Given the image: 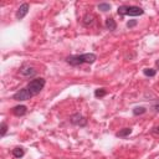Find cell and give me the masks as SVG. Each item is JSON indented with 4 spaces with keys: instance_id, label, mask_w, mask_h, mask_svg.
<instances>
[{
    "instance_id": "ac0fdd59",
    "label": "cell",
    "mask_w": 159,
    "mask_h": 159,
    "mask_svg": "<svg viewBox=\"0 0 159 159\" xmlns=\"http://www.w3.org/2000/svg\"><path fill=\"white\" fill-rule=\"evenodd\" d=\"M137 25V20H129L128 22H127V27L131 29V27H134Z\"/></svg>"
},
{
    "instance_id": "9c48e42d",
    "label": "cell",
    "mask_w": 159,
    "mask_h": 159,
    "mask_svg": "<svg viewBox=\"0 0 159 159\" xmlns=\"http://www.w3.org/2000/svg\"><path fill=\"white\" fill-rule=\"evenodd\" d=\"M105 26H106V29H107V30H109V31H114V30H116V27H117V24H116V21H114L112 18H108V19H106Z\"/></svg>"
},
{
    "instance_id": "e0dca14e",
    "label": "cell",
    "mask_w": 159,
    "mask_h": 159,
    "mask_svg": "<svg viewBox=\"0 0 159 159\" xmlns=\"http://www.w3.org/2000/svg\"><path fill=\"white\" fill-rule=\"evenodd\" d=\"M8 132V124L5 122H2V124H0V136L4 137Z\"/></svg>"
},
{
    "instance_id": "8992f818",
    "label": "cell",
    "mask_w": 159,
    "mask_h": 159,
    "mask_svg": "<svg viewBox=\"0 0 159 159\" xmlns=\"http://www.w3.org/2000/svg\"><path fill=\"white\" fill-rule=\"evenodd\" d=\"M29 9H30V6H29V4H27V3L21 4V5H20V8L18 9V11H16V19H18V20L24 19V18L27 15Z\"/></svg>"
},
{
    "instance_id": "7a4b0ae2",
    "label": "cell",
    "mask_w": 159,
    "mask_h": 159,
    "mask_svg": "<svg viewBox=\"0 0 159 159\" xmlns=\"http://www.w3.org/2000/svg\"><path fill=\"white\" fill-rule=\"evenodd\" d=\"M117 13L118 15L121 16H139V15H143L144 14V10L139 6H134V5H122L117 9Z\"/></svg>"
},
{
    "instance_id": "ba28073f",
    "label": "cell",
    "mask_w": 159,
    "mask_h": 159,
    "mask_svg": "<svg viewBox=\"0 0 159 159\" xmlns=\"http://www.w3.org/2000/svg\"><path fill=\"white\" fill-rule=\"evenodd\" d=\"M20 74L22 76H34L36 74V70L33 67V66H25L20 70Z\"/></svg>"
},
{
    "instance_id": "5b68a950",
    "label": "cell",
    "mask_w": 159,
    "mask_h": 159,
    "mask_svg": "<svg viewBox=\"0 0 159 159\" xmlns=\"http://www.w3.org/2000/svg\"><path fill=\"white\" fill-rule=\"evenodd\" d=\"M70 122L75 125H78V127H86L87 125V119L86 117H83L82 114L80 113H74L71 117H70Z\"/></svg>"
},
{
    "instance_id": "3957f363",
    "label": "cell",
    "mask_w": 159,
    "mask_h": 159,
    "mask_svg": "<svg viewBox=\"0 0 159 159\" xmlns=\"http://www.w3.org/2000/svg\"><path fill=\"white\" fill-rule=\"evenodd\" d=\"M45 83H46L45 78L38 77V78H35V80H33V81H30L26 87H27V89L30 91V93L33 94V96H36V94H39V93L44 89Z\"/></svg>"
},
{
    "instance_id": "9a60e30c",
    "label": "cell",
    "mask_w": 159,
    "mask_h": 159,
    "mask_svg": "<svg viewBox=\"0 0 159 159\" xmlns=\"http://www.w3.org/2000/svg\"><path fill=\"white\" fill-rule=\"evenodd\" d=\"M98 10L106 13V11H109L111 10V4H107V3H101L98 5Z\"/></svg>"
},
{
    "instance_id": "ffe728a7",
    "label": "cell",
    "mask_w": 159,
    "mask_h": 159,
    "mask_svg": "<svg viewBox=\"0 0 159 159\" xmlns=\"http://www.w3.org/2000/svg\"><path fill=\"white\" fill-rule=\"evenodd\" d=\"M153 109H154L155 112H159V103H158V105H155V106H153Z\"/></svg>"
},
{
    "instance_id": "277c9868",
    "label": "cell",
    "mask_w": 159,
    "mask_h": 159,
    "mask_svg": "<svg viewBox=\"0 0 159 159\" xmlns=\"http://www.w3.org/2000/svg\"><path fill=\"white\" fill-rule=\"evenodd\" d=\"M31 97H33V94L30 93V91L27 89V87H25V88H21L20 91H18L14 96H13V98L15 100V101H27V100H30Z\"/></svg>"
},
{
    "instance_id": "4fadbf2b",
    "label": "cell",
    "mask_w": 159,
    "mask_h": 159,
    "mask_svg": "<svg viewBox=\"0 0 159 159\" xmlns=\"http://www.w3.org/2000/svg\"><path fill=\"white\" fill-rule=\"evenodd\" d=\"M107 94V91L106 88H97L96 91H94V97H97V98H102L105 97Z\"/></svg>"
},
{
    "instance_id": "d6986e66",
    "label": "cell",
    "mask_w": 159,
    "mask_h": 159,
    "mask_svg": "<svg viewBox=\"0 0 159 159\" xmlns=\"http://www.w3.org/2000/svg\"><path fill=\"white\" fill-rule=\"evenodd\" d=\"M152 132H153V133H157V134H159V125H155L154 128L152 129Z\"/></svg>"
},
{
    "instance_id": "5bb4252c",
    "label": "cell",
    "mask_w": 159,
    "mask_h": 159,
    "mask_svg": "<svg viewBox=\"0 0 159 159\" xmlns=\"http://www.w3.org/2000/svg\"><path fill=\"white\" fill-rule=\"evenodd\" d=\"M147 112V108L145 107H134L133 108V114L134 116H141V114H144Z\"/></svg>"
},
{
    "instance_id": "44dd1931",
    "label": "cell",
    "mask_w": 159,
    "mask_h": 159,
    "mask_svg": "<svg viewBox=\"0 0 159 159\" xmlns=\"http://www.w3.org/2000/svg\"><path fill=\"white\" fill-rule=\"evenodd\" d=\"M155 65H157V67H159V60H158V61L155 62Z\"/></svg>"
},
{
    "instance_id": "6da1fadb",
    "label": "cell",
    "mask_w": 159,
    "mask_h": 159,
    "mask_svg": "<svg viewBox=\"0 0 159 159\" xmlns=\"http://www.w3.org/2000/svg\"><path fill=\"white\" fill-rule=\"evenodd\" d=\"M97 60L94 54H82V55H71L66 57V62L71 66H81L83 63H93Z\"/></svg>"
},
{
    "instance_id": "52a82bcc",
    "label": "cell",
    "mask_w": 159,
    "mask_h": 159,
    "mask_svg": "<svg viewBox=\"0 0 159 159\" xmlns=\"http://www.w3.org/2000/svg\"><path fill=\"white\" fill-rule=\"evenodd\" d=\"M27 112V107L24 106V105H19V106H15L13 108V113L18 117H21V116H25Z\"/></svg>"
},
{
    "instance_id": "30bf717a",
    "label": "cell",
    "mask_w": 159,
    "mask_h": 159,
    "mask_svg": "<svg viewBox=\"0 0 159 159\" xmlns=\"http://www.w3.org/2000/svg\"><path fill=\"white\" fill-rule=\"evenodd\" d=\"M131 133H132V128H123V129H121L119 132H117L116 136H117L118 138H125V137H128Z\"/></svg>"
},
{
    "instance_id": "2e32d148",
    "label": "cell",
    "mask_w": 159,
    "mask_h": 159,
    "mask_svg": "<svg viewBox=\"0 0 159 159\" xmlns=\"http://www.w3.org/2000/svg\"><path fill=\"white\" fill-rule=\"evenodd\" d=\"M143 74H144L147 77H154L155 74H157V71H155L154 69H144V70H143Z\"/></svg>"
},
{
    "instance_id": "7c38bea8",
    "label": "cell",
    "mask_w": 159,
    "mask_h": 159,
    "mask_svg": "<svg viewBox=\"0 0 159 159\" xmlns=\"http://www.w3.org/2000/svg\"><path fill=\"white\" fill-rule=\"evenodd\" d=\"M24 154H25V152H24V149L21 147H16V148L13 149V155L15 158H22Z\"/></svg>"
},
{
    "instance_id": "8fae6325",
    "label": "cell",
    "mask_w": 159,
    "mask_h": 159,
    "mask_svg": "<svg viewBox=\"0 0 159 159\" xmlns=\"http://www.w3.org/2000/svg\"><path fill=\"white\" fill-rule=\"evenodd\" d=\"M93 20H94V16H93L92 14H86V15L83 16L82 22H83L85 26H91V25L93 24Z\"/></svg>"
}]
</instances>
